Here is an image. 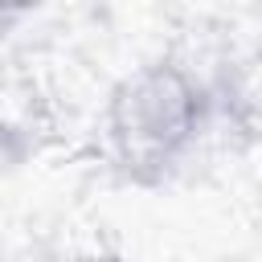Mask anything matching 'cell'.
Returning a JSON list of instances; mask_svg holds the SVG:
<instances>
[{
  "mask_svg": "<svg viewBox=\"0 0 262 262\" xmlns=\"http://www.w3.org/2000/svg\"><path fill=\"white\" fill-rule=\"evenodd\" d=\"M209 115L213 90L192 66L176 57L139 61L106 90V151L127 180L156 184L196 147Z\"/></svg>",
  "mask_w": 262,
  "mask_h": 262,
  "instance_id": "6da1fadb",
  "label": "cell"
},
{
  "mask_svg": "<svg viewBox=\"0 0 262 262\" xmlns=\"http://www.w3.org/2000/svg\"><path fill=\"white\" fill-rule=\"evenodd\" d=\"M45 0H0V41H8L33 12H41Z\"/></svg>",
  "mask_w": 262,
  "mask_h": 262,
  "instance_id": "7a4b0ae2",
  "label": "cell"
}]
</instances>
